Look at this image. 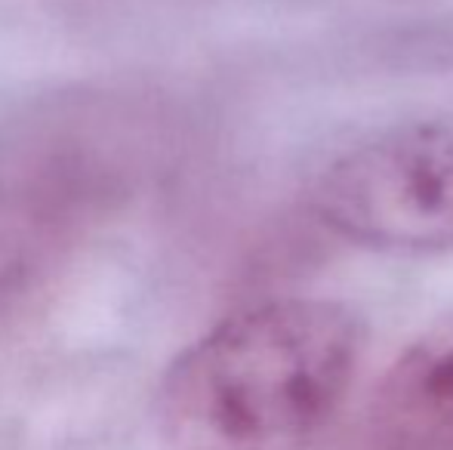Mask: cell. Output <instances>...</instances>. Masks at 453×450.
I'll list each match as a JSON object with an SVG mask.
<instances>
[{
  "mask_svg": "<svg viewBox=\"0 0 453 450\" xmlns=\"http://www.w3.org/2000/svg\"><path fill=\"white\" fill-rule=\"evenodd\" d=\"M355 309L284 296L228 315L164 377V416L203 447L272 450L321 429L364 355Z\"/></svg>",
  "mask_w": 453,
  "mask_h": 450,
  "instance_id": "6da1fadb",
  "label": "cell"
},
{
  "mask_svg": "<svg viewBox=\"0 0 453 450\" xmlns=\"http://www.w3.org/2000/svg\"><path fill=\"white\" fill-rule=\"evenodd\" d=\"M311 210L364 250L453 253V124H395L340 151L315 176Z\"/></svg>",
  "mask_w": 453,
  "mask_h": 450,
  "instance_id": "7a4b0ae2",
  "label": "cell"
},
{
  "mask_svg": "<svg viewBox=\"0 0 453 450\" xmlns=\"http://www.w3.org/2000/svg\"><path fill=\"white\" fill-rule=\"evenodd\" d=\"M130 109L62 99L0 136V213L28 228L84 219L130 194Z\"/></svg>",
  "mask_w": 453,
  "mask_h": 450,
  "instance_id": "3957f363",
  "label": "cell"
},
{
  "mask_svg": "<svg viewBox=\"0 0 453 450\" xmlns=\"http://www.w3.org/2000/svg\"><path fill=\"white\" fill-rule=\"evenodd\" d=\"M370 423L386 450H453V318L432 324L392 361Z\"/></svg>",
  "mask_w": 453,
  "mask_h": 450,
  "instance_id": "277c9868",
  "label": "cell"
}]
</instances>
